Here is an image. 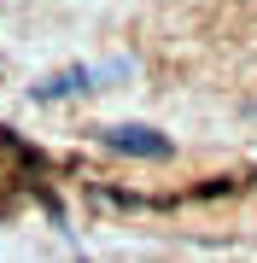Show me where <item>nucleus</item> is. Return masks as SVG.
Listing matches in <instances>:
<instances>
[{
	"label": "nucleus",
	"instance_id": "f257e3e1",
	"mask_svg": "<svg viewBox=\"0 0 257 263\" xmlns=\"http://www.w3.org/2000/svg\"><path fill=\"white\" fill-rule=\"evenodd\" d=\"M100 141L123 158H170V135L146 129V123H111V129H100Z\"/></svg>",
	"mask_w": 257,
	"mask_h": 263
},
{
	"label": "nucleus",
	"instance_id": "f03ea898",
	"mask_svg": "<svg viewBox=\"0 0 257 263\" xmlns=\"http://www.w3.org/2000/svg\"><path fill=\"white\" fill-rule=\"evenodd\" d=\"M88 82H100V70L76 65V70H58V76H41V82L29 88V100H70V94H88Z\"/></svg>",
	"mask_w": 257,
	"mask_h": 263
}]
</instances>
